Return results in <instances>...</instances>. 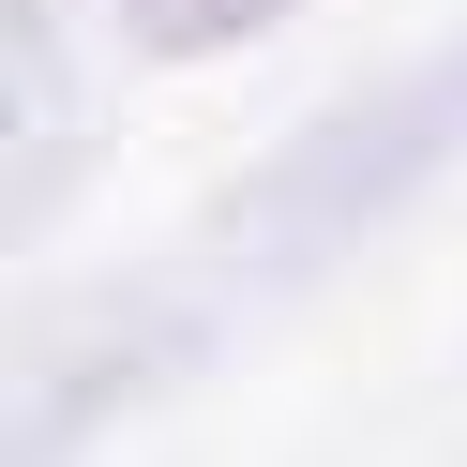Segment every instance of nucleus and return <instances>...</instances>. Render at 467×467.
<instances>
[{"label": "nucleus", "mask_w": 467, "mask_h": 467, "mask_svg": "<svg viewBox=\"0 0 467 467\" xmlns=\"http://www.w3.org/2000/svg\"><path fill=\"white\" fill-rule=\"evenodd\" d=\"M452 151H467V46H437L392 91L332 106L317 136H286V151L256 166V196L226 212V256H242V272H317V256H347L392 196H422Z\"/></svg>", "instance_id": "nucleus-1"}]
</instances>
